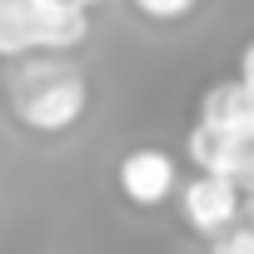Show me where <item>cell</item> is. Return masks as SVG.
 <instances>
[{"label": "cell", "instance_id": "1", "mask_svg": "<svg viewBox=\"0 0 254 254\" xmlns=\"http://www.w3.org/2000/svg\"><path fill=\"white\" fill-rule=\"evenodd\" d=\"M5 100L20 130L30 135H65L90 110V80L70 55H30L10 70Z\"/></svg>", "mask_w": 254, "mask_h": 254}, {"label": "cell", "instance_id": "2", "mask_svg": "<svg viewBox=\"0 0 254 254\" xmlns=\"http://www.w3.org/2000/svg\"><path fill=\"white\" fill-rule=\"evenodd\" d=\"M239 209H244V190L234 180H219V175H194L190 185H180V214L194 234L204 239H219L224 229L239 224Z\"/></svg>", "mask_w": 254, "mask_h": 254}, {"label": "cell", "instance_id": "3", "mask_svg": "<svg viewBox=\"0 0 254 254\" xmlns=\"http://www.w3.org/2000/svg\"><path fill=\"white\" fill-rule=\"evenodd\" d=\"M190 160L199 165V175H219V180H244L249 165H254V145L239 135V130H224V125H209V120H194L190 125V140H185Z\"/></svg>", "mask_w": 254, "mask_h": 254}, {"label": "cell", "instance_id": "4", "mask_svg": "<svg viewBox=\"0 0 254 254\" xmlns=\"http://www.w3.org/2000/svg\"><path fill=\"white\" fill-rule=\"evenodd\" d=\"M115 180H120V194L135 209H160L180 190V170H175V160L165 150H130L120 160Z\"/></svg>", "mask_w": 254, "mask_h": 254}, {"label": "cell", "instance_id": "5", "mask_svg": "<svg viewBox=\"0 0 254 254\" xmlns=\"http://www.w3.org/2000/svg\"><path fill=\"white\" fill-rule=\"evenodd\" d=\"M30 25H35V55H70L90 35V10L75 0H30Z\"/></svg>", "mask_w": 254, "mask_h": 254}, {"label": "cell", "instance_id": "6", "mask_svg": "<svg viewBox=\"0 0 254 254\" xmlns=\"http://www.w3.org/2000/svg\"><path fill=\"white\" fill-rule=\"evenodd\" d=\"M35 55V25L30 0H0V60H30Z\"/></svg>", "mask_w": 254, "mask_h": 254}, {"label": "cell", "instance_id": "7", "mask_svg": "<svg viewBox=\"0 0 254 254\" xmlns=\"http://www.w3.org/2000/svg\"><path fill=\"white\" fill-rule=\"evenodd\" d=\"M130 5L145 15V20H160V25H175V20H185V15H194V5L199 0H130Z\"/></svg>", "mask_w": 254, "mask_h": 254}, {"label": "cell", "instance_id": "8", "mask_svg": "<svg viewBox=\"0 0 254 254\" xmlns=\"http://www.w3.org/2000/svg\"><path fill=\"white\" fill-rule=\"evenodd\" d=\"M209 254H254V224H234V229H224V234L209 244Z\"/></svg>", "mask_w": 254, "mask_h": 254}, {"label": "cell", "instance_id": "9", "mask_svg": "<svg viewBox=\"0 0 254 254\" xmlns=\"http://www.w3.org/2000/svg\"><path fill=\"white\" fill-rule=\"evenodd\" d=\"M234 80H239V85H249V90H254V40H249V45H244V50H239V75H234Z\"/></svg>", "mask_w": 254, "mask_h": 254}, {"label": "cell", "instance_id": "10", "mask_svg": "<svg viewBox=\"0 0 254 254\" xmlns=\"http://www.w3.org/2000/svg\"><path fill=\"white\" fill-rule=\"evenodd\" d=\"M75 5H80V10H95V5H105V0H75Z\"/></svg>", "mask_w": 254, "mask_h": 254}, {"label": "cell", "instance_id": "11", "mask_svg": "<svg viewBox=\"0 0 254 254\" xmlns=\"http://www.w3.org/2000/svg\"><path fill=\"white\" fill-rule=\"evenodd\" d=\"M254 95V90H249ZM249 140H254V100H249Z\"/></svg>", "mask_w": 254, "mask_h": 254}]
</instances>
